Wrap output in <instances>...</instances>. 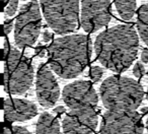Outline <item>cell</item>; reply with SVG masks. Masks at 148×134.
Returning <instances> with one entry per match:
<instances>
[{"mask_svg":"<svg viewBox=\"0 0 148 134\" xmlns=\"http://www.w3.org/2000/svg\"><path fill=\"white\" fill-rule=\"evenodd\" d=\"M93 47L101 65L116 73H122L135 61L139 39L133 25H118L101 32Z\"/></svg>","mask_w":148,"mask_h":134,"instance_id":"6da1fadb","label":"cell"},{"mask_svg":"<svg viewBox=\"0 0 148 134\" xmlns=\"http://www.w3.org/2000/svg\"><path fill=\"white\" fill-rule=\"evenodd\" d=\"M91 53V40L86 35L65 36L56 39L49 47V63L60 77L75 78L85 69Z\"/></svg>","mask_w":148,"mask_h":134,"instance_id":"7a4b0ae2","label":"cell"},{"mask_svg":"<svg viewBox=\"0 0 148 134\" xmlns=\"http://www.w3.org/2000/svg\"><path fill=\"white\" fill-rule=\"evenodd\" d=\"M99 96L103 107L109 111H133L143 101L144 91L135 79L113 75L101 83Z\"/></svg>","mask_w":148,"mask_h":134,"instance_id":"3957f363","label":"cell"},{"mask_svg":"<svg viewBox=\"0 0 148 134\" xmlns=\"http://www.w3.org/2000/svg\"><path fill=\"white\" fill-rule=\"evenodd\" d=\"M34 68L31 61L16 48H10L4 58L3 87L10 95H25L33 85Z\"/></svg>","mask_w":148,"mask_h":134,"instance_id":"277c9868","label":"cell"},{"mask_svg":"<svg viewBox=\"0 0 148 134\" xmlns=\"http://www.w3.org/2000/svg\"><path fill=\"white\" fill-rule=\"evenodd\" d=\"M48 25L58 35L76 31L79 23V0H40Z\"/></svg>","mask_w":148,"mask_h":134,"instance_id":"5b68a950","label":"cell"},{"mask_svg":"<svg viewBox=\"0 0 148 134\" xmlns=\"http://www.w3.org/2000/svg\"><path fill=\"white\" fill-rule=\"evenodd\" d=\"M42 27V14L38 0H31L21 6L14 23V42L21 49L37 42Z\"/></svg>","mask_w":148,"mask_h":134,"instance_id":"8992f818","label":"cell"},{"mask_svg":"<svg viewBox=\"0 0 148 134\" xmlns=\"http://www.w3.org/2000/svg\"><path fill=\"white\" fill-rule=\"evenodd\" d=\"M141 115L133 111H109L103 116L101 134H142Z\"/></svg>","mask_w":148,"mask_h":134,"instance_id":"52a82bcc","label":"cell"},{"mask_svg":"<svg viewBox=\"0 0 148 134\" xmlns=\"http://www.w3.org/2000/svg\"><path fill=\"white\" fill-rule=\"evenodd\" d=\"M62 98L70 110H95L99 103L95 87L85 80H76L67 85L62 91Z\"/></svg>","mask_w":148,"mask_h":134,"instance_id":"ba28073f","label":"cell"},{"mask_svg":"<svg viewBox=\"0 0 148 134\" xmlns=\"http://www.w3.org/2000/svg\"><path fill=\"white\" fill-rule=\"evenodd\" d=\"M110 21V0H81V27L86 33H95Z\"/></svg>","mask_w":148,"mask_h":134,"instance_id":"9c48e42d","label":"cell"},{"mask_svg":"<svg viewBox=\"0 0 148 134\" xmlns=\"http://www.w3.org/2000/svg\"><path fill=\"white\" fill-rule=\"evenodd\" d=\"M99 118L95 109L71 110L62 122L65 134H93L97 127Z\"/></svg>","mask_w":148,"mask_h":134,"instance_id":"30bf717a","label":"cell"},{"mask_svg":"<svg viewBox=\"0 0 148 134\" xmlns=\"http://www.w3.org/2000/svg\"><path fill=\"white\" fill-rule=\"evenodd\" d=\"M36 91L38 101L45 108L53 107L60 98V87L57 79L46 64H41L39 66Z\"/></svg>","mask_w":148,"mask_h":134,"instance_id":"8fae6325","label":"cell"},{"mask_svg":"<svg viewBox=\"0 0 148 134\" xmlns=\"http://www.w3.org/2000/svg\"><path fill=\"white\" fill-rule=\"evenodd\" d=\"M4 118L8 122H23L34 118L38 114L36 104L27 100L6 99L3 104Z\"/></svg>","mask_w":148,"mask_h":134,"instance_id":"7c38bea8","label":"cell"},{"mask_svg":"<svg viewBox=\"0 0 148 134\" xmlns=\"http://www.w3.org/2000/svg\"><path fill=\"white\" fill-rule=\"evenodd\" d=\"M59 120L48 112L40 115L36 126V134H60Z\"/></svg>","mask_w":148,"mask_h":134,"instance_id":"4fadbf2b","label":"cell"},{"mask_svg":"<svg viewBox=\"0 0 148 134\" xmlns=\"http://www.w3.org/2000/svg\"><path fill=\"white\" fill-rule=\"evenodd\" d=\"M137 30L140 39L148 46V3L141 5L138 9Z\"/></svg>","mask_w":148,"mask_h":134,"instance_id":"5bb4252c","label":"cell"},{"mask_svg":"<svg viewBox=\"0 0 148 134\" xmlns=\"http://www.w3.org/2000/svg\"><path fill=\"white\" fill-rule=\"evenodd\" d=\"M120 16L125 21L133 19L136 11V0H114Z\"/></svg>","mask_w":148,"mask_h":134,"instance_id":"9a60e30c","label":"cell"},{"mask_svg":"<svg viewBox=\"0 0 148 134\" xmlns=\"http://www.w3.org/2000/svg\"><path fill=\"white\" fill-rule=\"evenodd\" d=\"M103 75V69L99 66H92L90 68V77L93 82H99Z\"/></svg>","mask_w":148,"mask_h":134,"instance_id":"2e32d148","label":"cell"},{"mask_svg":"<svg viewBox=\"0 0 148 134\" xmlns=\"http://www.w3.org/2000/svg\"><path fill=\"white\" fill-rule=\"evenodd\" d=\"M3 134H32L27 128L21 126H13L10 128H4Z\"/></svg>","mask_w":148,"mask_h":134,"instance_id":"e0dca14e","label":"cell"},{"mask_svg":"<svg viewBox=\"0 0 148 134\" xmlns=\"http://www.w3.org/2000/svg\"><path fill=\"white\" fill-rule=\"evenodd\" d=\"M17 7H18V0H9L5 8V13L7 16H13L16 12Z\"/></svg>","mask_w":148,"mask_h":134,"instance_id":"ac0fdd59","label":"cell"},{"mask_svg":"<svg viewBox=\"0 0 148 134\" xmlns=\"http://www.w3.org/2000/svg\"><path fill=\"white\" fill-rule=\"evenodd\" d=\"M133 74L137 78H141L145 74V68H144V65L141 62H137L135 64V66L133 67Z\"/></svg>","mask_w":148,"mask_h":134,"instance_id":"d6986e66","label":"cell"},{"mask_svg":"<svg viewBox=\"0 0 148 134\" xmlns=\"http://www.w3.org/2000/svg\"><path fill=\"white\" fill-rule=\"evenodd\" d=\"M4 33L5 34H9L11 31H12V27H13V23L12 21L10 19H7V21H4Z\"/></svg>","mask_w":148,"mask_h":134,"instance_id":"ffe728a7","label":"cell"},{"mask_svg":"<svg viewBox=\"0 0 148 134\" xmlns=\"http://www.w3.org/2000/svg\"><path fill=\"white\" fill-rule=\"evenodd\" d=\"M42 38H43V41L45 42V43H48V42H49L50 40H51L52 34L50 33V31L46 30V31H44L43 34H42Z\"/></svg>","mask_w":148,"mask_h":134,"instance_id":"44dd1931","label":"cell"},{"mask_svg":"<svg viewBox=\"0 0 148 134\" xmlns=\"http://www.w3.org/2000/svg\"><path fill=\"white\" fill-rule=\"evenodd\" d=\"M10 47H9V42L7 41V39L4 40V45H3V59L6 57V55L8 54Z\"/></svg>","mask_w":148,"mask_h":134,"instance_id":"7402d4cb","label":"cell"},{"mask_svg":"<svg viewBox=\"0 0 148 134\" xmlns=\"http://www.w3.org/2000/svg\"><path fill=\"white\" fill-rule=\"evenodd\" d=\"M141 60L143 63H148V49H144L141 53Z\"/></svg>","mask_w":148,"mask_h":134,"instance_id":"603a6c76","label":"cell"},{"mask_svg":"<svg viewBox=\"0 0 148 134\" xmlns=\"http://www.w3.org/2000/svg\"><path fill=\"white\" fill-rule=\"evenodd\" d=\"M36 54H37L38 56H40V57H43V56L45 55V50L42 47H38L37 49H36Z\"/></svg>","mask_w":148,"mask_h":134,"instance_id":"cb8c5ba5","label":"cell"},{"mask_svg":"<svg viewBox=\"0 0 148 134\" xmlns=\"http://www.w3.org/2000/svg\"><path fill=\"white\" fill-rule=\"evenodd\" d=\"M54 112H55L56 114H59V115H61V114H63V113H65V109H64V107H57V108H55L54 109Z\"/></svg>","mask_w":148,"mask_h":134,"instance_id":"d4e9b609","label":"cell"},{"mask_svg":"<svg viewBox=\"0 0 148 134\" xmlns=\"http://www.w3.org/2000/svg\"><path fill=\"white\" fill-rule=\"evenodd\" d=\"M141 112H142V113H147V112H148V108L145 107V108H143V109H141Z\"/></svg>","mask_w":148,"mask_h":134,"instance_id":"484cf974","label":"cell"},{"mask_svg":"<svg viewBox=\"0 0 148 134\" xmlns=\"http://www.w3.org/2000/svg\"><path fill=\"white\" fill-rule=\"evenodd\" d=\"M146 128H147V131H148V119H147V122H146Z\"/></svg>","mask_w":148,"mask_h":134,"instance_id":"4316f807","label":"cell"},{"mask_svg":"<svg viewBox=\"0 0 148 134\" xmlns=\"http://www.w3.org/2000/svg\"><path fill=\"white\" fill-rule=\"evenodd\" d=\"M146 98H147V100H148V89H147V91H146Z\"/></svg>","mask_w":148,"mask_h":134,"instance_id":"83f0119b","label":"cell"},{"mask_svg":"<svg viewBox=\"0 0 148 134\" xmlns=\"http://www.w3.org/2000/svg\"><path fill=\"white\" fill-rule=\"evenodd\" d=\"M7 1H8V0H4V3H5V4L7 3Z\"/></svg>","mask_w":148,"mask_h":134,"instance_id":"f1b7e54d","label":"cell"},{"mask_svg":"<svg viewBox=\"0 0 148 134\" xmlns=\"http://www.w3.org/2000/svg\"><path fill=\"white\" fill-rule=\"evenodd\" d=\"M23 1H27V0H23Z\"/></svg>","mask_w":148,"mask_h":134,"instance_id":"f546056e","label":"cell"},{"mask_svg":"<svg viewBox=\"0 0 148 134\" xmlns=\"http://www.w3.org/2000/svg\"><path fill=\"white\" fill-rule=\"evenodd\" d=\"M147 74H148V70H147Z\"/></svg>","mask_w":148,"mask_h":134,"instance_id":"4dcf8cb0","label":"cell"}]
</instances>
